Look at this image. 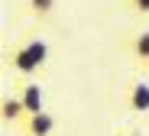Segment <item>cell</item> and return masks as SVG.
Masks as SVG:
<instances>
[{"mask_svg": "<svg viewBox=\"0 0 149 136\" xmlns=\"http://www.w3.org/2000/svg\"><path fill=\"white\" fill-rule=\"evenodd\" d=\"M7 65H10L16 75H23L26 81H33L36 75H42V65L36 62V55L26 49V42H16L13 49H7Z\"/></svg>", "mask_w": 149, "mask_h": 136, "instance_id": "6da1fadb", "label": "cell"}, {"mask_svg": "<svg viewBox=\"0 0 149 136\" xmlns=\"http://www.w3.org/2000/svg\"><path fill=\"white\" fill-rule=\"evenodd\" d=\"M127 110L130 114H149V78H133L127 84Z\"/></svg>", "mask_w": 149, "mask_h": 136, "instance_id": "7a4b0ae2", "label": "cell"}, {"mask_svg": "<svg viewBox=\"0 0 149 136\" xmlns=\"http://www.w3.org/2000/svg\"><path fill=\"white\" fill-rule=\"evenodd\" d=\"M123 45H127V52L133 55V62L143 68L149 65V29L143 26V29H130L127 39H123Z\"/></svg>", "mask_w": 149, "mask_h": 136, "instance_id": "3957f363", "label": "cell"}, {"mask_svg": "<svg viewBox=\"0 0 149 136\" xmlns=\"http://www.w3.org/2000/svg\"><path fill=\"white\" fill-rule=\"evenodd\" d=\"M19 133L23 136H52L55 133V117L42 110V114H26V120L19 123Z\"/></svg>", "mask_w": 149, "mask_h": 136, "instance_id": "277c9868", "label": "cell"}, {"mask_svg": "<svg viewBox=\"0 0 149 136\" xmlns=\"http://www.w3.org/2000/svg\"><path fill=\"white\" fill-rule=\"evenodd\" d=\"M19 100L26 107V114H42L45 110V91L39 81H23L19 84Z\"/></svg>", "mask_w": 149, "mask_h": 136, "instance_id": "5b68a950", "label": "cell"}, {"mask_svg": "<svg viewBox=\"0 0 149 136\" xmlns=\"http://www.w3.org/2000/svg\"><path fill=\"white\" fill-rule=\"evenodd\" d=\"M0 117H3V123H23L26 120V107H23L19 94H3V100H0Z\"/></svg>", "mask_w": 149, "mask_h": 136, "instance_id": "8992f818", "label": "cell"}, {"mask_svg": "<svg viewBox=\"0 0 149 136\" xmlns=\"http://www.w3.org/2000/svg\"><path fill=\"white\" fill-rule=\"evenodd\" d=\"M58 10V0H26V13L33 16V20H49V16H52Z\"/></svg>", "mask_w": 149, "mask_h": 136, "instance_id": "52a82bcc", "label": "cell"}, {"mask_svg": "<svg viewBox=\"0 0 149 136\" xmlns=\"http://www.w3.org/2000/svg\"><path fill=\"white\" fill-rule=\"evenodd\" d=\"M23 42H26V49L36 55V62L45 68V65H49V42H45V39H39V36H29V39H23Z\"/></svg>", "mask_w": 149, "mask_h": 136, "instance_id": "ba28073f", "label": "cell"}, {"mask_svg": "<svg viewBox=\"0 0 149 136\" xmlns=\"http://www.w3.org/2000/svg\"><path fill=\"white\" fill-rule=\"evenodd\" d=\"M123 10L133 13V16H149V0H120Z\"/></svg>", "mask_w": 149, "mask_h": 136, "instance_id": "9c48e42d", "label": "cell"}, {"mask_svg": "<svg viewBox=\"0 0 149 136\" xmlns=\"http://www.w3.org/2000/svg\"><path fill=\"white\" fill-rule=\"evenodd\" d=\"M113 136H130V133H127V130H117V133H113Z\"/></svg>", "mask_w": 149, "mask_h": 136, "instance_id": "30bf717a", "label": "cell"}, {"mask_svg": "<svg viewBox=\"0 0 149 136\" xmlns=\"http://www.w3.org/2000/svg\"><path fill=\"white\" fill-rule=\"evenodd\" d=\"M143 75H146V78H149V65H143Z\"/></svg>", "mask_w": 149, "mask_h": 136, "instance_id": "8fae6325", "label": "cell"}]
</instances>
